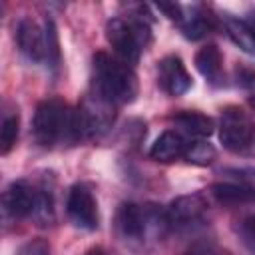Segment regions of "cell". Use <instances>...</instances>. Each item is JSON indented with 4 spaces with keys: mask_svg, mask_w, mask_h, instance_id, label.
<instances>
[{
    "mask_svg": "<svg viewBox=\"0 0 255 255\" xmlns=\"http://www.w3.org/2000/svg\"><path fill=\"white\" fill-rule=\"evenodd\" d=\"M118 237L135 249H145L161 241L169 231V221L163 209L155 203L126 201L116 211Z\"/></svg>",
    "mask_w": 255,
    "mask_h": 255,
    "instance_id": "cell-1",
    "label": "cell"
},
{
    "mask_svg": "<svg viewBox=\"0 0 255 255\" xmlns=\"http://www.w3.org/2000/svg\"><path fill=\"white\" fill-rule=\"evenodd\" d=\"M92 88L106 96L116 106L135 102L139 94L137 76L131 66L106 52L94 54V82Z\"/></svg>",
    "mask_w": 255,
    "mask_h": 255,
    "instance_id": "cell-2",
    "label": "cell"
},
{
    "mask_svg": "<svg viewBox=\"0 0 255 255\" xmlns=\"http://www.w3.org/2000/svg\"><path fill=\"white\" fill-rule=\"evenodd\" d=\"M137 14H129L126 18L118 16L108 20L106 24V40L114 48V52L120 56V60L128 64H135L145 50V46L151 42L149 32V14L147 8L137 4Z\"/></svg>",
    "mask_w": 255,
    "mask_h": 255,
    "instance_id": "cell-3",
    "label": "cell"
},
{
    "mask_svg": "<svg viewBox=\"0 0 255 255\" xmlns=\"http://www.w3.org/2000/svg\"><path fill=\"white\" fill-rule=\"evenodd\" d=\"M32 135L40 147H54L60 141H74V110L60 98H46L36 106Z\"/></svg>",
    "mask_w": 255,
    "mask_h": 255,
    "instance_id": "cell-4",
    "label": "cell"
},
{
    "mask_svg": "<svg viewBox=\"0 0 255 255\" xmlns=\"http://www.w3.org/2000/svg\"><path fill=\"white\" fill-rule=\"evenodd\" d=\"M219 141L233 153L255 151V122L239 106H227L219 118Z\"/></svg>",
    "mask_w": 255,
    "mask_h": 255,
    "instance_id": "cell-5",
    "label": "cell"
},
{
    "mask_svg": "<svg viewBox=\"0 0 255 255\" xmlns=\"http://www.w3.org/2000/svg\"><path fill=\"white\" fill-rule=\"evenodd\" d=\"M66 213L70 221L78 229L94 231L100 225V213H98V201L94 197V191L86 183H74L66 197Z\"/></svg>",
    "mask_w": 255,
    "mask_h": 255,
    "instance_id": "cell-6",
    "label": "cell"
},
{
    "mask_svg": "<svg viewBox=\"0 0 255 255\" xmlns=\"http://www.w3.org/2000/svg\"><path fill=\"white\" fill-rule=\"evenodd\" d=\"M205 213H207V201L199 193L179 195L165 209L169 229H175V231H185V229L199 225Z\"/></svg>",
    "mask_w": 255,
    "mask_h": 255,
    "instance_id": "cell-7",
    "label": "cell"
},
{
    "mask_svg": "<svg viewBox=\"0 0 255 255\" xmlns=\"http://www.w3.org/2000/svg\"><path fill=\"white\" fill-rule=\"evenodd\" d=\"M36 205V185H32L26 179L12 181L4 195H2V207L4 215L12 219H26L32 217Z\"/></svg>",
    "mask_w": 255,
    "mask_h": 255,
    "instance_id": "cell-8",
    "label": "cell"
},
{
    "mask_svg": "<svg viewBox=\"0 0 255 255\" xmlns=\"http://www.w3.org/2000/svg\"><path fill=\"white\" fill-rule=\"evenodd\" d=\"M16 46L20 50V54L32 62V64H40L46 60V36H44V28H40L32 18L24 16L18 20L16 24Z\"/></svg>",
    "mask_w": 255,
    "mask_h": 255,
    "instance_id": "cell-9",
    "label": "cell"
},
{
    "mask_svg": "<svg viewBox=\"0 0 255 255\" xmlns=\"http://www.w3.org/2000/svg\"><path fill=\"white\" fill-rule=\"evenodd\" d=\"M157 84L167 96H183L191 88V76L183 60L175 54H169L157 64Z\"/></svg>",
    "mask_w": 255,
    "mask_h": 255,
    "instance_id": "cell-10",
    "label": "cell"
},
{
    "mask_svg": "<svg viewBox=\"0 0 255 255\" xmlns=\"http://www.w3.org/2000/svg\"><path fill=\"white\" fill-rule=\"evenodd\" d=\"M177 26L181 28L185 38L199 40L215 28V16L203 6H191V8L185 6L183 8V18L179 20Z\"/></svg>",
    "mask_w": 255,
    "mask_h": 255,
    "instance_id": "cell-11",
    "label": "cell"
},
{
    "mask_svg": "<svg viewBox=\"0 0 255 255\" xmlns=\"http://www.w3.org/2000/svg\"><path fill=\"white\" fill-rule=\"evenodd\" d=\"M195 68L211 86H223L225 84L223 56L215 44H205L203 48H199V52L195 54Z\"/></svg>",
    "mask_w": 255,
    "mask_h": 255,
    "instance_id": "cell-12",
    "label": "cell"
},
{
    "mask_svg": "<svg viewBox=\"0 0 255 255\" xmlns=\"http://www.w3.org/2000/svg\"><path fill=\"white\" fill-rule=\"evenodd\" d=\"M185 147H187V141L183 139V135L179 131H173V129H165L149 147V157L153 161H159V163H169V161H175L179 157L185 155Z\"/></svg>",
    "mask_w": 255,
    "mask_h": 255,
    "instance_id": "cell-13",
    "label": "cell"
},
{
    "mask_svg": "<svg viewBox=\"0 0 255 255\" xmlns=\"http://www.w3.org/2000/svg\"><path fill=\"white\" fill-rule=\"evenodd\" d=\"M211 195L213 199L223 205V207H241L255 203V189H251L245 183H213L211 185Z\"/></svg>",
    "mask_w": 255,
    "mask_h": 255,
    "instance_id": "cell-14",
    "label": "cell"
},
{
    "mask_svg": "<svg viewBox=\"0 0 255 255\" xmlns=\"http://www.w3.org/2000/svg\"><path fill=\"white\" fill-rule=\"evenodd\" d=\"M223 26H225L227 36L233 40V44H237L243 52L255 56V28L251 26L249 20H241L231 14H225Z\"/></svg>",
    "mask_w": 255,
    "mask_h": 255,
    "instance_id": "cell-15",
    "label": "cell"
},
{
    "mask_svg": "<svg viewBox=\"0 0 255 255\" xmlns=\"http://www.w3.org/2000/svg\"><path fill=\"white\" fill-rule=\"evenodd\" d=\"M171 120L175 122V126L181 128V131H185L187 135L197 137V139H203V137L211 135L213 129H215L213 120L209 116L201 114V112H179Z\"/></svg>",
    "mask_w": 255,
    "mask_h": 255,
    "instance_id": "cell-16",
    "label": "cell"
},
{
    "mask_svg": "<svg viewBox=\"0 0 255 255\" xmlns=\"http://www.w3.org/2000/svg\"><path fill=\"white\" fill-rule=\"evenodd\" d=\"M54 191L52 187L42 181L40 185H36V205H34V213H32V219L38 223V225H50L54 223Z\"/></svg>",
    "mask_w": 255,
    "mask_h": 255,
    "instance_id": "cell-17",
    "label": "cell"
},
{
    "mask_svg": "<svg viewBox=\"0 0 255 255\" xmlns=\"http://www.w3.org/2000/svg\"><path fill=\"white\" fill-rule=\"evenodd\" d=\"M18 133H20V116H18V112L4 114L2 128H0V153L2 155H8L10 149L16 145Z\"/></svg>",
    "mask_w": 255,
    "mask_h": 255,
    "instance_id": "cell-18",
    "label": "cell"
},
{
    "mask_svg": "<svg viewBox=\"0 0 255 255\" xmlns=\"http://www.w3.org/2000/svg\"><path fill=\"white\" fill-rule=\"evenodd\" d=\"M44 36H46V66L52 72H58L60 66V42H58V30L52 18H46L44 22Z\"/></svg>",
    "mask_w": 255,
    "mask_h": 255,
    "instance_id": "cell-19",
    "label": "cell"
},
{
    "mask_svg": "<svg viewBox=\"0 0 255 255\" xmlns=\"http://www.w3.org/2000/svg\"><path fill=\"white\" fill-rule=\"evenodd\" d=\"M183 157L193 165H209L215 159V147L205 139H195L187 143Z\"/></svg>",
    "mask_w": 255,
    "mask_h": 255,
    "instance_id": "cell-20",
    "label": "cell"
},
{
    "mask_svg": "<svg viewBox=\"0 0 255 255\" xmlns=\"http://www.w3.org/2000/svg\"><path fill=\"white\" fill-rule=\"evenodd\" d=\"M235 231L243 243V247L255 255V213H247L243 215L237 223H235Z\"/></svg>",
    "mask_w": 255,
    "mask_h": 255,
    "instance_id": "cell-21",
    "label": "cell"
},
{
    "mask_svg": "<svg viewBox=\"0 0 255 255\" xmlns=\"http://www.w3.org/2000/svg\"><path fill=\"white\" fill-rule=\"evenodd\" d=\"M16 255H52V249L44 237H34V239H28L26 243H22L18 247Z\"/></svg>",
    "mask_w": 255,
    "mask_h": 255,
    "instance_id": "cell-22",
    "label": "cell"
},
{
    "mask_svg": "<svg viewBox=\"0 0 255 255\" xmlns=\"http://www.w3.org/2000/svg\"><path fill=\"white\" fill-rule=\"evenodd\" d=\"M187 255H231V253L213 241H197L189 247Z\"/></svg>",
    "mask_w": 255,
    "mask_h": 255,
    "instance_id": "cell-23",
    "label": "cell"
},
{
    "mask_svg": "<svg viewBox=\"0 0 255 255\" xmlns=\"http://www.w3.org/2000/svg\"><path fill=\"white\" fill-rule=\"evenodd\" d=\"M225 173H229L231 177H235L241 183L255 189V167H227Z\"/></svg>",
    "mask_w": 255,
    "mask_h": 255,
    "instance_id": "cell-24",
    "label": "cell"
},
{
    "mask_svg": "<svg viewBox=\"0 0 255 255\" xmlns=\"http://www.w3.org/2000/svg\"><path fill=\"white\" fill-rule=\"evenodd\" d=\"M183 8H185V6L177 4V2H159V4H157V10L163 12V14H165L169 20H173L175 24H179V20L183 18Z\"/></svg>",
    "mask_w": 255,
    "mask_h": 255,
    "instance_id": "cell-25",
    "label": "cell"
},
{
    "mask_svg": "<svg viewBox=\"0 0 255 255\" xmlns=\"http://www.w3.org/2000/svg\"><path fill=\"white\" fill-rule=\"evenodd\" d=\"M86 255H108L104 249H100V247H94V249H90Z\"/></svg>",
    "mask_w": 255,
    "mask_h": 255,
    "instance_id": "cell-26",
    "label": "cell"
},
{
    "mask_svg": "<svg viewBox=\"0 0 255 255\" xmlns=\"http://www.w3.org/2000/svg\"><path fill=\"white\" fill-rule=\"evenodd\" d=\"M249 106H251V108H255V88H251V90H249Z\"/></svg>",
    "mask_w": 255,
    "mask_h": 255,
    "instance_id": "cell-27",
    "label": "cell"
},
{
    "mask_svg": "<svg viewBox=\"0 0 255 255\" xmlns=\"http://www.w3.org/2000/svg\"><path fill=\"white\" fill-rule=\"evenodd\" d=\"M249 22H251V26L255 28V18H249Z\"/></svg>",
    "mask_w": 255,
    "mask_h": 255,
    "instance_id": "cell-28",
    "label": "cell"
},
{
    "mask_svg": "<svg viewBox=\"0 0 255 255\" xmlns=\"http://www.w3.org/2000/svg\"><path fill=\"white\" fill-rule=\"evenodd\" d=\"M183 255H187V253H183Z\"/></svg>",
    "mask_w": 255,
    "mask_h": 255,
    "instance_id": "cell-29",
    "label": "cell"
}]
</instances>
